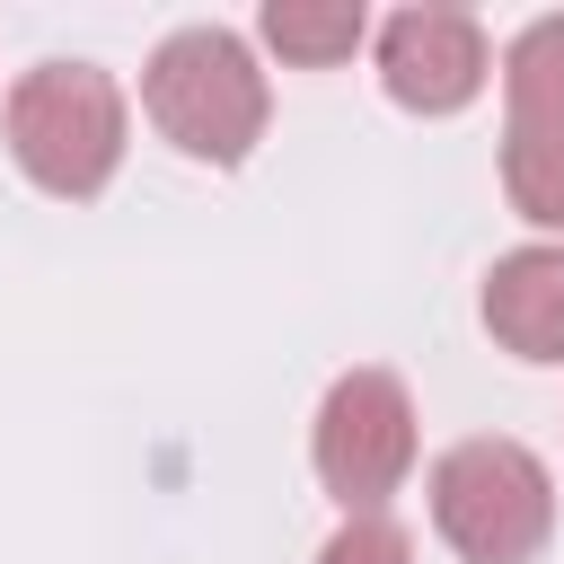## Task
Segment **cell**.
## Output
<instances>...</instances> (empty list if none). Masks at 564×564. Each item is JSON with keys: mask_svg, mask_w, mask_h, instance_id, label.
<instances>
[{"mask_svg": "<svg viewBox=\"0 0 564 564\" xmlns=\"http://www.w3.org/2000/svg\"><path fill=\"white\" fill-rule=\"evenodd\" d=\"M141 106L185 159H212V167H238L273 115L264 70L229 26H176L141 70Z\"/></svg>", "mask_w": 564, "mask_h": 564, "instance_id": "1", "label": "cell"}, {"mask_svg": "<svg viewBox=\"0 0 564 564\" xmlns=\"http://www.w3.org/2000/svg\"><path fill=\"white\" fill-rule=\"evenodd\" d=\"M0 123H9V159L62 203L106 194L123 167V88L97 62H35L9 88Z\"/></svg>", "mask_w": 564, "mask_h": 564, "instance_id": "2", "label": "cell"}, {"mask_svg": "<svg viewBox=\"0 0 564 564\" xmlns=\"http://www.w3.org/2000/svg\"><path fill=\"white\" fill-rule=\"evenodd\" d=\"M432 529L467 564H529L555 538V476L529 441H458L432 458Z\"/></svg>", "mask_w": 564, "mask_h": 564, "instance_id": "3", "label": "cell"}, {"mask_svg": "<svg viewBox=\"0 0 564 564\" xmlns=\"http://www.w3.org/2000/svg\"><path fill=\"white\" fill-rule=\"evenodd\" d=\"M308 458H317V485L352 511H388V494L414 476V397L397 370H344L326 397H317V423H308Z\"/></svg>", "mask_w": 564, "mask_h": 564, "instance_id": "4", "label": "cell"}, {"mask_svg": "<svg viewBox=\"0 0 564 564\" xmlns=\"http://www.w3.org/2000/svg\"><path fill=\"white\" fill-rule=\"evenodd\" d=\"M494 79V44L467 9H397L379 26V88L414 115H458Z\"/></svg>", "mask_w": 564, "mask_h": 564, "instance_id": "5", "label": "cell"}, {"mask_svg": "<svg viewBox=\"0 0 564 564\" xmlns=\"http://www.w3.org/2000/svg\"><path fill=\"white\" fill-rule=\"evenodd\" d=\"M485 326L520 361H564V247L555 238L494 256V273H485Z\"/></svg>", "mask_w": 564, "mask_h": 564, "instance_id": "6", "label": "cell"}, {"mask_svg": "<svg viewBox=\"0 0 564 564\" xmlns=\"http://www.w3.org/2000/svg\"><path fill=\"white\" fill-rule=\"evenodd\" d=\"M502 123H564V9L529 18L502 53Z\"/></svg>", "mask_w": 564, "mask_h": 564, "instance_id": "7", "label": "cell"}, {"mask_svg": "<svg viewBox=\"0 0 564 564\" xmlns=\"http://www.w3.org/2000/svg\"><path fill=\"white\" fill-rule=\"evenodd\" d=\"M502 194L520 220L564 229V123H502Z\"/></svg>", "mask_w": 564, "mask_h": 564, "instance_id": "8", "label": "cell"}, {"mask_svg": "<svg viewBox=\"0 0 564 564\" xmlns=\"http://www.w3.org/2000/svg\"><path fill=\"white\" fill-rule=\"evenodd\" d=\"M361 35H370L361 0H273V9H264V44H273L282 62H308V70L352 62Z\"/></svg>", "mask_w": 564, "mask_h": 564, "instance_id": "9", "label": "cell"}, {"mask_svg": "<svg viewBox=\"0 0 564 564\" xmlns=\"http://www.w3.org/2000/svg\"><path fill=\"white\" fill-rule=\"evenodd\" d=\"M317 564H414V538H405L388 511H352V520L317 546Z\"/></svg>", "mask_w": 564, "mask_h": 564, "instance_id": "10", "label": "cell"}]
</instances>
